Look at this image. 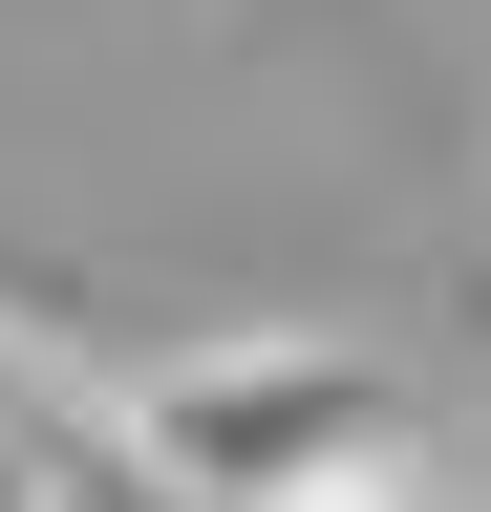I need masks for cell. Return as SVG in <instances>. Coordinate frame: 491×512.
<instances>
[{"label": "cell", "mask_w": 491, "mask_h": 512, "mask_svg": "<svg viewBox=\"0 0 491 512\" xmlns=\"http://www.w3.org/2000/svg\"><path fill=\"white\" fill-rule=\"evenodd\" d=\"M107 427H129L171 491H214V512H342V491H406V384L363 363V342H193V363H150Z\"/></svg>", "instance_id": "6da1fadb"}, {"label": "cell", "mask_w": 491, "mask_h": 512, "mask_svg": "<svg viewBox=\"0 0 491 512\" xmlns=\"http://www.w3.org/2000/svg\"><path fill=\"white\" fill-rule=\"evenodd\" d=\"M43 512H214V491H171L150 448H129V427L86 406V427H43Z\"/></svg>", "instance_id": "7a4b0ae2"}, {"label": "cell", "mask_w": 491, "mask_h": 512, "mask_svg": "<svg viewBox=\"0 0 491 512\" xmlns=\"http://www.w3.org/2000/svg\"><path fill=\"white\" fill-rule=\"evenodd\" d=\"M43 427H86V384L43 363V342H0V448H43Z\"/></svg>", "instance_id": "3957f363"}, {"label": "cell", "mask_w": 491, "mask_h": 512, "mask_svg": "<svg viewBox=\"0 0 491 512\" xmlns=\"http://www.w3.org/2000/svg\"><path fill=\"white\" fill-rule=\"evenodd\" d=\"M0 512H43V448H0Z\"/></svg>", "instance_id": "277c9868"}, {"label": "cell", "mask_w": 491, "mask_h": 512, "mask_svg": "<svg viewBox=\"0 0 491 512\" xmlns=\"http://www.w3.org/2000/svg\"><path fill=\"white\" fill-rule=\"evenodd\" d=\"M342 512H427V491H342Z\"/></svg>", "instance_id": "5b68a950"}, {"label": "cell", "mask_w": 491, "mask_h": 512, "mask_svg": "<svg viewBox=\"0 0 491 512\" xmlns=\"http://www.w3.org/2000/svg\"><path fill=\"white\" fill-rule=\"evenodd\" d=\"M449 512H491V491H449Z\"/></svg>", "instance_id": "8992f818"}]
</instances>
